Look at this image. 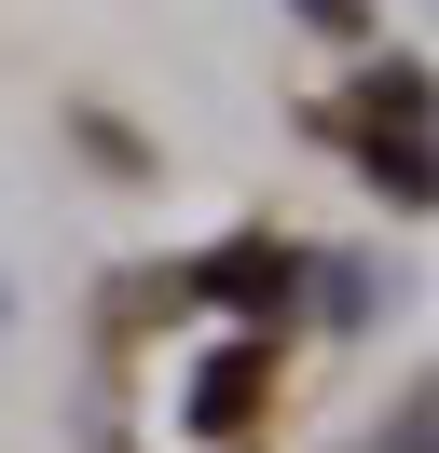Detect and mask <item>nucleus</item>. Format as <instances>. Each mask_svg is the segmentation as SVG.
I'll return each instance as SVG.
<instances>
[{"mask_svg":"<svg viewBox=\"0 0 439 453\" xmlns=\"http://www.w3.org/2000/svg\"><path fill=\"white\" fill-rule=\"evenodd\" d=\"M398 453H426V426H398Z\"/></svg>","mask_w":439,"mask_h":453,"instance_id":"f257e3e1","label":"nucleus"}]
</instances>
